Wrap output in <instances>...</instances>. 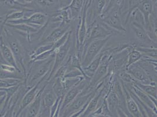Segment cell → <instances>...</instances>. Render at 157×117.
I'll return each mask as SVG.
<instances>
[{
	"instance_id": "cell-6",
	"label": "cell",
	"mask_w": 157,
	"mask_h": 117,
	"mask_svg": "<svg viewBox=\"0 0 157 117\" xmlns=\"http://www.w3.org/2000/svg\"><path fill=\"white\" fill-rule=\"evenodd\" d=\"M131 8H136L141 13L144 18V28L148 32H152L150 25V17L155 11L153 0H140L137 4Z\"/></svg>"
},
{
	"instance_id": "cell-2",
	"label": "cell",
	"mask_w": 157,
	"mask_h": 117,
	"mask_svg": "<svg viewBox=\"0 0 157 117\" xmlns=\"http://www.w3.org/2000/svg\"><path fill=\"white\" fill-rule=\"evenodd\" d=\"M72 33L70 35L69 38L67 40L65 43L60 47L58 49H57L55 52V59L53 64L52 70L50 72L49 76L46 78L47 82H49L50 80L52 77L53 75L55 74V73L57 71V70L59 69L60 66L64 65L68 58L71 49L72 47Z\"/></svg>"
},
{
	"instance_id": "cell-27",
	"label": "cell",
	"mask_w": 157,
	"mask_h": 117,
	"mask_svg": "<svg viewBox=\"0 0 157 117\" xmlns=\"http://www.w3.org/2000/svg\"><path fill=\"white\" fill-rule=\"evenodd\" d=\"M38 3L42 6H50L53 4L55 0H36Z\"/></svg>"
},
{
	"instance_id": "cell-30",
	"label": "cell",
	"mask_w": 157,
	"mask_h": 117,
	"mask_svg": "<svg viewBox=\"0 0 157 117\" xmlns=\"http://www.w3.org/2000/svg\"><path fill=\"white\" fill-rule=\"evenodd\" d=\"M1 70V65H0V70Z\"/></svg>"
},
{
	"instance_id": "cell-22",
	"label": "cell",
	"mask_w": 157,
	"mask_h": 117,
	"mask_svg": "<svg viewBox=\"0 0 157 117\" xmlns=\"http://www.w3.org/2000/svg\"><path fill=\"white\" fill-rule=\"evenodd\" d=\"M84 78H85L83 77L63 78L62 83H63L65 94H66V92L69 90H70L74 85H77L82 80H83Z\"/></svg>"
},
{
	"instance_id": "cell-26",
	"label": "cell",
	"mask_w": 157,
	"mask_h": 117,
	"mask_svg": "<svg viewBox=\"0 0 157 117\" xmlns=\"http://www.w3.org/2000/svg\"><path fill=\"white\" fill-rule=\"evenodd\" d=\"M0 65H1L2 70L9 72V73H15L17 71L16 70V69L13 66L8 65L7 63H5V64L2 63V64H0Z\"/></svg>"
},
{
	"instance_id": "cell-9",
	"label": "cell",
	"mask_w": 157,
	"mask_h": 117,
	"mask_svg": "<svg viewBox=\"0 0 157 117\" xmlns=\"http://www.w3.org/2000/svg\"><path fill=\"white\" fill-rule=\"evenodd\" d=\"M7 42L8 46L13 54V56L16 60L17 65L20 64L21 66L25 70L24 60V51L22 46L20 43L19 40L13 36L10 35H8ZM20 68V67H19Z\"/></svg>"
},
{
	"instance_id": "cell-31",
	"label": "cell",
	"mask_w": 157,
	"mask_h": 117,
	"mask_svg": "<svg viewBox=\"0 0 157 117\" xmlns=\"http://www.w3.org/2000/svg\"><path fill=\"white\" fill-rule=\"evenodd\" d=\"M1 97H0V99H1Z\"/></svg>"
},
{
	"instance_id": "cell-8",
	"label": "cell",
	"mask_w": 157,
	"mask_h": 117,
	"mask_svg": "<svg viewBox=\"0 0 157 117\" xmlns=\"http://www.w3.org/2000/svg\"><path fill=\"white\" fill-rule=\"evenodd\" d=\"M89 83V80L84 78L66 92L64 97L63 98L59 113L84 90V89L88 85Z\"/></svg>"
},
{
	"instance_id": "cell-29",
	"label": "cell",
	"mask_w": 157,
	"mask_h": 117,
	"mask_svg": "<svg viewBox=\"0 0 157 117\" xmlns=\"http://www.w3.org/2000/svg\"><path fill=\"white\" fill-rule=\"evenodd\" d=\"M132 1H133V0H130V5H131V4L132 3Z\"/></svg>"
},
{
	"instance_id": "cell-28",
	"label": "cell",
	"mask_w": 157,
	"mask_h": 117,
	"mask_svg": "<svg viewBox=\"0 0 157 117\" xmlns=\"http://www.w3.org/2000/svg\"><path fill=\"white\" fill-rule=\"evenodd\" d=\"M6 96L4 95L3 96H2L1 99H0V114L1 112V111L3 109L4 107V102H5V100H6Z\"/></svg>"
},
{
	"instance_id": "cell-11",
	"label": "cell",
	"mask_w": 157,
	"mask_h": 117,
	"mask_svg": "<svg viewBox=\"0 0 157 117\" xmlns=\"http://www.w3.org/2000/svg\"><path fill=\"white\" fill-rule=\"evenodd\" d=\"M48 84V83L46 82L44 86L39 89V92L35 99L23 110V111L25 112L24 116L28 117H38L42 103V94Z\"/></svg>"
},
{
	"instance_id": "cell-4",
	"label": "cell",
	"mask_w": 157,
	"mask_h": 117,
	"mask_svg": "<svg viewBox=\"0 0 157 117\" xmlns=\"http://www.w3.org/2000/svg\"><path fill=\"white\" fill-rule=\"evenodd\" d=\"M111 37V36H109L103 39L94 40L89 43L82 58L81 63L82 68L85 67L92 62V60L101 51Z\"/></svg>"
},
{
	"instance_id": "cell-12",
	"label": "cell",
	"mask_w": 157,
	"mask_h": 117,
	"mask_svg": "<svg viewBox=\"0 0 157 117\" xmlns=\"http://www.w3.org/2000/svg\"><path fill=\"white\" fill-rule=\"evenodd\" d=\"M131 28L136 37L143 43L147 45H155L157 44V42L151 38L147 31L141 24L133 22L131 25Z\"/></svg>"
},
{
	"instance_id": "cell-16",
	"label": "cell",
	"mask_w": 157,
	"mask_h": 117,
	"mask_svg": "<svg viewBox=\"0 0 157 117\" xmlns=\"http://www.w3.org/2000/svg\"><path fill=\"white\" fill-rule=\"evenodd\" d=\"M121 83L122 84L123 91L124 93L125 104H126V107H127V110L128 111V112L130 113V114L132 117H142V115L138 109V107L137 105L136 104V101L132 98L129 92L127 90L126 87H125L124 85H123L121 81Z\"/></svg>"
},
{
	"instance_id": "cell-10",
	"label": "cell",
	"mask_w": 157,
	"mask_h": 117,
	"mask_svg": "<svg viewBox=\"0 0 157 117\" xmlns=\"http://www.w3.org/2000/svg\"><path fill=\"white\" fill-rule=\"evenodd\" d=\"M49 74H47L46 76H44L42 78H40L35 85H33V87H31L29 89V90L26 91L25 94L24 95V97L21 100L20 105V108L16 114V117H19L21 113L35 99V98L39 92V85L45 80H46Z\"/></svg>"
},
{
	"instance_id": "cell-17",
	"label": "cell",
	"mask_w": 157,
	"mask_h": 117,
	"mask_svg": "<svg viewBox=\"0 0 157 117\" xmlns=\"http://www.w3.org/2000/svg\"><path fill=\"white\" fill-rule=\"evenodd\" d=\"M83 5V0H72L68 6L63 7L61 9L69 10L71 18V20H73L78 17V15L82 11Z\"/></svg>"
},
{
	"instance_id": "cell-13",
	"label": "cell",
	"mask_w": 157,
	"mask_h": 117,
	"mask_svg": "<svg viewBox=\"0 0 157 117\" xmlns=\"http://www.w3.org/2000/svg\"><path fill=\"white\" fill-rule=\"evenodd\" d=\"M0 53L3 60L7 64L13 66L16 69L17 72H21V70L17 64L13 53L9 46L6 44L2 36H0Z\"/></svg>"
},
{
	"instance_id": "cell-19",
	"label": "cell",
	"mask_w": 157,
	"mask_h": 117,
	"mask_svg": "<svg viewBox=\"0 0 157 117\" xmlns=\"http://www.w3.org/2000/svg\"><path fill=\"white\" fill-rule=\"evenodd\" d=\"M128 49V52L127 55V61L125 66V70L130 66L137 63L143 56L141 52L135 48V46L134 45L129 46Z\"/></svg>"
},
{
	"instance_id": "cell-23",
	"label": "cell",
	"mask_w": 157,
	"mask_h": 117,
	"mask_svg": "<svg viewBox=\"0 0 157 117\" xmlns=\"http://www.w3.org/2000/svg\"><path fill=\"white\" fill-rule=\"evenodd\" d=\"M53 43H46L45 45H43L39 46V47H38L34 51V52L31 55V56H30L31 60H33V59H34L36 57H37L38 55H40L41 53L52 49L53 47Z\"/></svg>"
},
{
	"instance_id": "cell-14",
	"label": "cell",
	"mask_w": 157,
	"mask_h": 117,
	"mask_svg": "<svg viewBox=\"0 0 157 117\" xmlns=\"http://www.w3.org/2000/svg\"><path fill=\"white\" fill-rule=\"evenodd\" d=\"M132 90L134 92V94L145 105L150 108L152 110L157 112V99L152 97L144 91H142L140 89H139L136 85L132 84L131 86Z\"/></svg>"
},
{
	"instance_id": "cell-24",
	"label": "cell",
	"mask_w": 157,
	"mask_h": 117,
	"mask_svg": "<svg viewBox=\"0 0 157 117\" xmlns=\"http://www.w3.org/2000/svg\"><path fill=\"white\" fill-rule=\"evenodd\" d=\"M94 15L95 14L100 16V15L103 13L104 11L106 4L107 1L106 0H94Z\"/></svg>"
},
{
	"instance_id": "cell-3",
	"label": "cell",
	"mask_w": 157,
	"mask_h": 117,
	"mask_svg": "<svg viewBox=\"0 0 157 117\" xmlns=\"http://www.w3.org/2000/svg\"><path fill=\"white\" fill-rule=\"evenodd\" d=\"M120 13L119 7L113 6L101 13L100 17L105 24L118 32H125L126 30L122 23Z\"/></svg>"
},
{
	"instance_id": "cell-25",
	"label": "cell",
	"mask_w": 157,
	"mask_h": 117,
	"mask_svg": "<svg viewBox=\"0 0 157 117\" xmlns=\"http://www.w3.org/2000/svg\"><path fill=\"white\" fill-rule=\"evenodd\" d=\"M118 76L121 79V81L124 83H130L133 84L136 81L132 77L130 73H128L126 70H123L118 73Z\"/></svg>"
},
{
	"instance_id": "cell-18",
	"label": "cell",
	"mask_w": 157,
	"mask_h": 117,
	"mask_svg": "<svg viewBox=\"0 0 157 117\" xmlns=\"http://www.w3.org/2000/svg\"><path fill=\"white\" fill-rule=\"evenodd\" d=\"M103 54V52L101 50V51L100 52L98 55L92 60V62L89 65L85 67H83V72L85 73L86 76L88 80L90 81L96 70L98 69V66L100 65Z\"/></svg>"
},
{
	"instance_id": "cell-7",
	"label": "cell",
	"mask_w": 157,
	"mask_h": 117,
	"mask_svg": "<svg viewBox=\"0 0 157 117\" xmlns=\"http://www.w3.org/2000/svg\"><path fill=\"white\" fill-rule=\"evenodd\" d=\"M125 70L130 73L138 82L147 85H156V81L152 80L137 62L130 66Z\"/></svg>"
},
{
	"instance_id": "cell-1",
	"label": "cell",
	"mask_w": 157,
	"mask_h": 117,
	"mask_svg": "<svg viewBox=\"0 0 157 117\" xmlns=\"http://www.w3.org/2000/svg\"><path fill=\"white\" fill-rule=\"evenodd\" d=\"M99 89L90 92L82 91L59 114V117H80Z\"/></svg>"
},
{
	"instance_id": "cell-15",
	"label": "cell",
	"mask_w": 157,
	"mask_h": 117,
	"mask_svg": "<svg viewBox=\"0 0 157 117\" xmlns=\"http://www.w3.org/2000/svg\"><path fill=\"white\" fill-rule=\"evenodd\" d=\"M70 25L69 24L62 23L57 28H55L44 40V43H54L60 39L65 33L69 31Z\"/></svg>"
},
{
	"instance_id": "cell-21",
	"label": "cell",
	"mask_w": 157,
	"mask_h": 117,
	"mask_svg": "<svg viewBox=\"0 0 157 117\" xmlns=\"http://www.w3.org/2000/svg\"><path fill=\"white\" fill-rule=\"evenodd\" d=\"M63 78L57 77L52 80L51 82H52V89L56 97L58 98L62 97L65 96V92L63 89V85L62 83Z\"/></svg>"
},
{
	"instance_id": "cell-20",
	"label": "cell",
	"mask_w": 157,
	"mask_h": 117,
	"mask_svg": "<svg viewBox=\"0 0 157 117\" xmlns=\"http://www.w3.org/2000/svg\"><path fill=\"white\" fill-rule=\"evenodd\" d=\"M134 85H136L145 93L152 97L157 99V86L156 85H147L136 81Z\"/></svg>"
},
{
	"instance_id": "cell-5",
	"label": "cell",
	"mask_w": 157,
	"mask_h": 117,
	"mask_svg": "<svg viewBox=\"0 0 157 117\" xmlns=\"http://www.w3.org/2000/svg\"><path fill=\"white\" fill-rule=\"evenodd\" d=\"M48 22V17L46 13L42 12H35L27 18H22L17 20L8 21L6 23L10 24H25L39 30L40 28L45 26Z\"/></svg>"
}]
</instances>
